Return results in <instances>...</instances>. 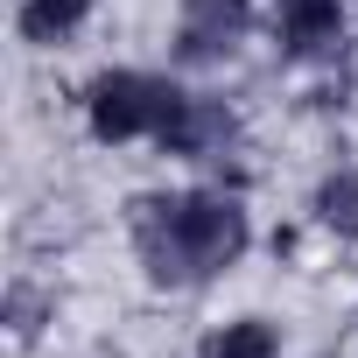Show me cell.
<instances>
[{"mask_svg":"<svg viewBox=\"0 0 358 358\" xmlns=\"http://www.w3.org/2000/svg\"><path fill=\"white\" fill-rule=\"evenodd\" d=\"M127 232L141 253V274L155 288H204L225 267L246 260L253 246V218L239 197L225 190H169V197H134L127 204Z\"/></svg>","mask_w":358,"mask_h":358,"instance_id":"6da1fadb","label":"cell"},{"mask_svg":"<svg viewBox=\"0 0 358 358\" xmlns=\"http://www.w3.org/2000/svg\"><path fill=\"white\" fill-rule=\"evenodd\" d=\"M183 99L190 92H176L169 78H155V71H99L92 85H85V120H92V134L99 141H162L169 134V120L183 113Z\"/></svg>","mask_w":358,"mask_h":358,"instance_id":"7a4b0ae2","label":"cell"},{"mask_svg":"<svg viewBox=\"0 0 358 358\" xmlns=\"http://www.w3.org/2000/svg\"><path fill=\"white\" fill-rule=\"evenodd\" d=\"M253 36V0H183L176 8V64H225Z\"/></svg>","mask_w":358,"mask_h":358,"instance_id":"3957f363","label":"cell"},{"mask_svg":"<svg viewBox=\"0 0 358 358\" xmlns=\"http://www.w3.org/2000/svg\"><path fill=\"white\" fill-rule=\"evenodd\" d=\"M239 141H246L239 106L204 92V99H183V113L169 120V134H162L155 148H162V155H176V162H225Z\"/></svg>","mask_w":358,"mask_h":358,"instance_id":"277c9868","label":"cell"},{"mask_svg":"<svg viewBox=\"0 0 358 358\" xmlns=\"http://www.w3.org/2000/svg\"><path fill=\"white\" fill-rule=\"evenodd\" d=\"M274 43L288 64H323L344 50V0H274Z\"/></svg>","mask_w":358,"mask_h":358,"instance_id":"5b68a950","label":"cell"},{"mask_svg":"<svg viewBox=\"0 0 358 358\" xmlns=\"http://www.w3.org/2000/svg\"><path fill=\"white\" fill-rule=\"evenodd\" d=\"M85 22H92V0H22V8H15V36L29 50H57Z\"/></svg>","mask_w":358,"mask_h":358,"instance_id":"8992f818","label":"cell"},{"mask_svg":"<svg viewBox=\"0 0 358 358\" xmlns=\"http://www.w3.org/2000/svg\"><path fill=\"white\" fill-rule=\"evenodd\" d=\"M197 358H281V330L267 316H232V323L204 330Z\"/></svg>","mask_w":358,"mask_h":358,"instance_id":"52a82bcc","label":"cell"},{"mask_svg":"<svg viewBox=\"0 0 358 358\" xmlns=\"http://www.w3.org/2000/svg\"><path fill=\"white\" fill-rule=\"evenodd\" d=\"M309 211L330 239H358V169H330L309 197Z\"/></svg>","mask_w":358,"mask_h":358,"instance_id":"ba28073f","label":"cell"},{"mask_svg":"<svg viewBox=\"0 0 358 358\" xmlns=\"http://www.w3.org/2000/svg\"><path fill=\"white\" fill-rule=\"evenodd\" d=\"M43 316H50V302H43L29 281H15V288H8V330H15V344H36Z\"/></svg>","mask_w":358,"mask_h":358,"instance_id":"9c48e42d","label":"cell"}]
</instances>
